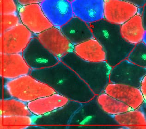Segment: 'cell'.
I'll return each instance as SVG.
<instances>
[{
	"instance_id": "1",
	"label": "cell",
	"mask_w": 146,
	"mask_h": 129,
	"mask_svg": "<svg viewBox=\"0 0 146 129\" xmlns=\"http://www.w3.org/2000/svg\"><path fill=\"white\" fill-rule=\"evenodd\" d=\"M30 74L71 100L82 103L96 95L74 71L61 61L52 67L32 70Z\"/></svg>"
},
{
	"instance_id": "2",
	"label": "cell",
	"mask_w": 146,
	"mask_h": 129,
	"mask_svg": "<svg viewBox=\"0 0 146 129\" xmlns=\"http://www.w3.org/2000/svg\"><path fill=\"white\" fill-rule=\"evenodd\" d=\"M90 27L94 38L105 50L106 62L112 67L127 59L135 47L123 38L120 25L103 19L90 24Z\"/></svg>"
},
{
	"instance_id": "3",
	"label": "cell",
	"mask_w": 146,
	"mask_h": 129,
	"mask_svg": "<svg viewBox=\"0 0 146 129\" xmlns=\"http://www.w3.org/2000/svg\"><path fill=\"white\" fill-rule=\"evenodd\" d=\"M60 61L74 71L96 95L103 93L110 82V76L112 67L106 61H85L73 51L62 57Z\"/></svg>"
},
{
	"instance_id": "4",
	"label": "cell",
	"mask_w": 146,
	"mask_h": 129,
	"mask_svg": "<svg viewBox=\"0 0 146 129\" xmlns=\"http://www.w3.org/2000/svg\"><path fill=\"white\" fill-rule=\"evenodd\" d=\"M3 88L5 93L9 97L27 103L39 98L56 93L50 86L30 74L15 79L5 80Z\"/></svg>"
},
{
	"instance_id": "5",
	"label": "cell",
	"mask_w": 146,
	"mask_h": 129,
	"mask_svg": "<svg viewBox=\"0 0 146 129\" xmlns=\"http://www.w3.org/2000/svg\"><path fill=\"white\" fill-rule=\"evenodd\" d=\"M117 126L113 117L100 107L96 95L82 106L71 120L70 126L108 127Z\"/></svg>"
},
{
	"instance_id": "6",
	"label": "cell",
	"mask_w": 146,
	"mask_h": 129,
	"mask_svg": "<svg viewBox=\"0 0 146 129\" xmlns=\"http://www.w3.org/2000/svg\"><path fill=\"white\" fill-rule=\"evenodd\" d=\"M34 37L28 28L23 24H20L1 34L0 53H22Z\"/></svg>"
},
{
	"instance_id": "7",
	"label": "cell",
	"mask_w": 146,
	"mask_h": 129,
	"mask_svg": "<svg viewBox=\"0 0 146 129\" xmlns=\"http://www.w3.org/2000/svg\"><path fill=\"white\" fill-rule=\"evenodd\" d=\"M24 59L32 70H41L52 67L60 61L34 36L22 53Z\"/></svg>"
},
{
	"instance_id": "8",
	"label": "cell",
	"mask_w": 146,
	"mask_h": 129,
	"mask_svg": "<svg viewBox=\"0 0 146 129\" xmlns=\"http://www.w3.org/2000/svg\"><path fill=\"white\" fill-rule=\"evenodd\" d=\"M82 103L70 100L62 107L41 116H34L33 126L41 128L50 127H65L68 128L74 113L82 106Z\"/></svg>"
},
{
	"instance_id": "9",
	"label": "cell",
	"mask_w": 146,
	"mask_h": 129,
	"mask_svg": "<svg viewBox=\"0 0 146 129\" xmlns=\"http://www.w3.org/2000/svg\"><path fill=\"white\" fill-rule=\"evenodd\" d=\"M146 75V68L138 66L126 59L112 67L110 82L140 88Z\"/></svg>"
},
{
	"instance_id": "10",
	"label": "cell",
	"mask_w": 146,
	"mask_h": 129,
	"mask_svg": "<svg viewBox=\"0 0 146 129\" xmlns=\"http://www.w3.org/2000/svg\"><path fill=\"white\" fill-rule=\"evenodd\" d=\"M18 14L21 23L37 35L53 27L43 12L40 4L21 6L19 9Z\"/></svg>"
},
{
	"instance_id": "11",
	"label": "cell",
	"mask_w": 146,
	"mask_h": 129,
	"mask_svg": "<svg viewBox=\"0 0 146 129\" xmlns=\"http://www.w3.org/2000/svg\"><path fill=\"white\" fill-rule=\"evenodd\" d=\"M37 37L44 47L60 61L62 57L73 51L74 45L56 27L53 26L38 34Z\"/></svg>"
},
{
	"instance_id": "12",
	"label": "cell",
	"mask_w": 146,
	"mask_h": 129,
	"mask_svg": "<svg viewBox=\"0 0 146 129\" xmlns=\"http://www.w3.org/2000/svg\"><path fill=\"white\" fill-rule=\"evenodd\" d=\"M43 12L54 27H61L74 16L68 0H45L40 3Z\"/></svg>"
},
{
	"instance_id": "13",
	"label": "cell",
	"mask_w": 146,
	"mask_h": 129,
	"mask_svg": "<svg viewBox=\"0 0 146 129\" xmlns=\"http://www.w3.org/2000/svg\"><path fill=\"white\" fill-rule=\"evenodd\" d=\"M31 70L22 53L0 54V76L4 80L30 74Z\"/></svg>"
},
{
	"instance_id": "14",
	"label": "cell",
	"mask_w": 146,
	"mask_h": 129,
	"mask_svg": "<svg viewBox=\"0 0 146 129\" xmlns=\"http://www.w3.org/2000/svg\"><path fill=\"white\" fill-rule=\"evenodd\" d=\"M104 18L111 23L122 25L135 16L138 7L122 0H104Z\"/></svg>"
},
{
	"instance_id": "15",
	"label": "cell",
	"mask_w": 146,
	"mask_h": 129,
	"mask_svg": "<svg viewBox=\"0 0 146 129\" xmlns=\"http://www.w3.org/2000/svg\"><path fill=\"white\" fill-rule=\"evenodd\" d=\"M130 106L138 108L144 103V99L140 88L131 86L110 82L104 92Z\"/></svg>"
},
{
	"instance_id": "16",
	"label": "cell",
	"mask_w": 146,
	"mask_h": 129,
	"mask_svg": "<svg viewBox=\"0 0 146 129\" xmlns=\"http://www.w3.org/2000/svg\"><path fill=\"white\" fill-rule=\"evenodd\" d=\"M71 3L74 16L87 23L104 19V0H74Z\"/></svg>"
},
{
	"instance_id": "17",
	"label": "cell",
	"mask_w": 146,
	"mask_h": 129,
	"mask_svg": "<svg viewBox=\"0 0 146 129\" xmlns=\"http://www.w3.org/2000/svg\"><path fill=\"white\" fill-rule=\"evenodd\" d=\"M64 35L74 45L94 38L93 32L88 24L78 17L74 16L60 27Z\"/></svg>"
},
{
	"instance_id": "18",
	"label": "cell",
	"mask_w": 146,
	"mask_h": 129,
	"mask_svg": "<svg viewBox=\"0 0 146 129\" xmlns=\"http://www.w3.org/2000/svg\"><path fill=\"white\" fill-rule=\"evenodd\" d=\"M69 101L67 98L56 93L27 103V106L34 116H41L62 107Z\"/></svg>"
},
{
	"instance_id": "19",
	"label": "cell",
	"mask_w": 146,
	"mask_h": 129,
	"mask_svg": "<svg viewBox=\"0 0 146 129\" xmlns=\"http://www.w3.org/2000/svg\"><path fill=\"white\" fill-rule=\"evenodd\" d=\"M73 51L85 61L92 62L106 61V53L103 47L94 38L74 45Z\"/></svg>"
},
{
	"instance_id": "20",
	"label": "cell",
	"mask_w": 146,
	"mask_h": 129,
	"mask_svg": "<svg viewBox=\"0 0 146 129\" xmlns=\"http://www.w3.org/2000/svg\"><path fill=\"white\" fill-rule=\"evenodd\" d=\"M121 35L126 41L136 45L143 41L145 30L142 16L136 14L120 26Z\"/></svg>"
},
{
	"instance_id": "21",
	"label": "cell",
	"mask_w": 146,
	"mask_h": 129,
	"mask_svg": "<svg viewBox=\"0 0 146 129\" xmlns=\"http://www.w3.org/2000/svg\"><path fill=\"white\" fill-rule=\"evenodd\" d=\"M34 116L28 108L27 103L9 97L0 100V116Z\"/></svg>"
},
{
	"instance_id": "22",
	"label": "cell",
	"mask_w": 146,
	"mask_h": 129,
	"mask_svg": "<svg viewBox=\"0 0 146 129\" xmlns=\"http://www.w3.org/2000/svg\"><path fill=\"white\" fill-rule=\"evenodd\" d=\"M96 99L101 109L111 116L119 114L133 109L126 104L105 92L96 95Z\"/></svg>"
},
{
	"instance_id": "23",
	"label": "cell",
	"mask_w": 146,
	"mask_h": 129,
	"mask_svg": "<svg viewBox=\"0 0 146 129\" xmlns=\"http://www.w3.org/2000/svg\"><path fill=\"white\" fill-rule=\"evenodd\" d=\"M112 117L117 126L146 125V113L141 106L138 108Z\"/></svg>"
},
{
	"instance_id": "24",
	"label": "cell",
	"mask_w": 146,
	"mask_h": 129,
	"mask_svg": "<svg viewBox=\"0 0 146 129\" xmlns=\"http://www.w3.org/2000/svg\"><path fill=\"white\" fill-rule=\"evenodd\" d=\"M34 116H0L1 129H27L33 126Z\"/></svg>"
},
{
	"instance_id": "25",
	"label": "cell",
	"mask_w": 146,
	"mask_h": 129,
	"mask_svg": "<svg viewBox=\"0 0 146 129\" xmlns=\"http://www.w3.org/2000/svg\"><path fill=\"white\" fill-rule=\"evenodd\" d=\"M127 59L141 67L146 68V45L143 42L135 45Z\"/></svg>"
},
{
	"instance_id": "26",
	"label": "cell",
	"mask_w": 146,
	"mask_h": 129,
	"mask_svg": "<svg viewBox=\"0 0 146 129\" xmlns=\"http://www.w3.org/2000/svg\"><path fill=\"white\" fill-rule=\"evenodd\" d=\"M21 23L18 13L1 15V34Z\"/></svg>"
},
{
	"instance_id": "27",
	"label": "cell",
	"mask_w": 146,
	"mask_h": 129,
	"mask_svg": "<svg viewBox=\"0 0 146 129\" xmlns=\"http://www.w3.org/2000/svg\"><path fill=\"white\" fill-rule=\"evenodd\" d=\"M1 15L17 13L18 7L16 0H0Z\"/></svg>"
},
{
	"instance_id": "28",
	"label": "cell",
	"mask_w": 146,
	"mask_h": 129,
	"mask_svg": "<svg viewBox=\"0 0 146 129\" xmlns=\"http://www.w3.org/2000/svg\"><path fill=\"white\" fill-rule=\"evenodd\" d=\"M44 1L45 0H16L18 3L21 6L31 4H40Z\"/></svg>"
},
{
	"instance_id": "29",
	"label": "cell",
	"mask_w": 146,
	"mask_h": 129,
	"mask_svg": "<svg viewBox=\"0 0 146 129\" xmlns=\"http://www.w3.org/2000/svg\"><path fill=\"white\" fill-rule=\"evenodd\" d=\"M132 4L138 7H143L146 3V0H122Z\"/></svg>"
},
{
	"instance_id": "30",
	"label": "cell",
	"mask_w": 146,
	"mask_h": 129,
	"mask_svg": "<svg viewBox=\"0 0 146 129\" xmlns=\"http://www.w3.org/2000/svg\"><path fill=\"white\" fill-rule=\"evenodd\" d=\"M118 129H146V125H130L119 126Z\"/></svg>"
},
{
	"instance_id": "31",
	"label": "cell",
	"mask_w": 146,
	"mask_h": 129,
	"mask_svg": "<svg viewBox=\"0 0 146 129\" xmlns=\"http://www.w3.org/2000/svg\"><path fill=\"white\" fill-rule=\"evenodd\" d=\"M140 88L143 96L144 101L146 103V75L143 78Z\"/></svg>"
},
{
	"instance_id": "32",
	"label": "cell",
	"mask_w": 146,
	"mask_h": 129,
	"mask_svg": "<svg viewBox=\"0 0 146 129\" xmlns=\"http://www.w3.org/2000/svg\"><path fill=\"white\" fill-rule=\"evenodd\" d=\"M142 18H143V24L145 30H146V3L145 6L143 7V10Z\"/></svg>"
},
{
	"instance_id": "33",
	"label": "cell",
	"mask_w": 146,
	"mask_h": 129,
	"mask_svg": "<svg viewBox=\"0 0 146 129\" xmlns=\"http://www.w3.org/2000/svg\"><path fill=\"white\" fill-rule=\"evenodd\" d=\"M143 42L146 45V32H145V34H144V36L143 39Z\"/></svg>"
},
{
	"instance_id": "34",
	"label": "cell",
	"mask_w": 146,
	"mask_h": 129,
	"mask_svg": "<svg viewBox=\"0 0 146 129\" xmlns=\"http://www.w3.org/2000/svg\"><path fill=\"white\" fill-rule=\"evenodd\" d=\"M68 1H70V2H71L72 3V1H74V0H68Z\"/></svg>"
}]
</instances>
